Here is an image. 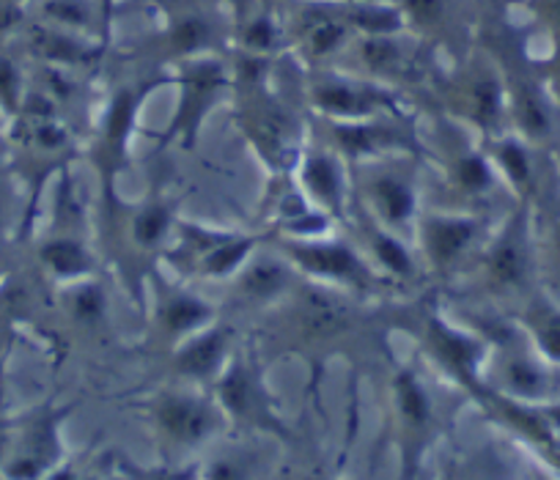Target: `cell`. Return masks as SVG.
Masks as SVG:
<instances>
[{"label": "cell", "mask_w": 560, "mask_h": 480, "mask_svg": "<svg viewBox=\"0 0 560 480\" xmlns=\"http://www.w3.org/2000/svg\"><path fill=\"white\" fill-rule=\"evenodd\" d=\"M530 330L538 349L549 363L560 365V311L552 305H538L530 313Z\"/></svg>", "instance_id": "obj_14"}, {"label": "cell", "mask_w": 560, "mask_h": 480, "mask_svg": "<svg viewBox=\"0 0 560 480\" xmlns=\"http://www.w3.org/2000/svg\"><path fill=\"white\" fill-rule=\"evenodd\" d=\"M371 201L390 225H404L415 212L412 187L396 176H380L371 182Z\"/></svg>", "instance_id": "obj_9"}, {"label": "cell", "mask_w": 560, "mask_h": 480, "mask_svg": "<svg viewBox=\"0 0 560 480\" xmlns=\"http://www.w3.org/2000/svg\"><path fill=\"white\" fill-rule=\"evenodd\" d=\"M374 256L380 258L382 264H385L387 269H390L393 274H407L409 269H412V261H409L407 250H404L401 245H398L393 236H376L374 239Z\"/></svg>", "instance_id": "obj_25"}, {"label": "cell", "mask_w": 560, "mask_h": 480, "mask_svg": "<svg viewBox=\"0 0 560 480\" xmlns=\"http://www.w3.org/2000/svg\"><path fill=\"white\" fill-rule=\"evenodd\" d=\"M207 480H242V469L234 461H229V458H220V461L209 467Z\"/></svg>", "instance_id": "obj_30"}, {"label": "cell", "mask_w": 560, "mask_h": 480, "mask_svg": "<svg viewBox=\"0 0 560 480\" xmlns=\"http://www.w3.org/2000/svg\"><path fill=\"white\" fill-rule=\"evenodd\" d=\"M393 390H396V407L404 425H407L409 434L420 436L429 429V423H432V401H429V393L423 390V385H420L412 371H401L396 376V382H393Z\"/></svg>", "instance_id": "obj_8"}, {"label": "cell", "mask_w": 560, "mask_h": 480, "mask_svg": "<svg viewBox=\"0 0 560 480\" xmlns=\"http://www.w3.org/2000/svg\"><path fill=\"white\" fill-rule=\"evenodd\" d=\"M245 45H247V50H253V52H267L269 47L275 45L272 23H269L267 17L256 20V23L245 31Z\"/></svg>", "instance_id": "obj_28"}, {"label": "cell", "mask_w": 560, "mask_h": 480, "mask_svg": "<svg viewBox=\"0 0 560 480\" xmlns=\"http://www.w3.org/2000/svg\"><path fill=\"white\" fill-rule=\"evenodd\" d=\"M401 17H409L418 25H434L445 12L443 0H401Z\"/></svg>", "instance_id": "obj_26"}, {"label": "cell", "mask_w": 560, "mask_h": 480, "mask_svg": "<svg viewBox=\"0 0 560 480\" xmlns=\"http://www.w3.org/2000/svg\"><path fill=\"white\" fill-rule=\"evenodd\" d=\"M498 163L503 168L505 179L516 187H525L530 182V156H527V149L520 143V140H503L498 149Z\"/></svg>", "instance_id": "obj_20"}, {"label": "cell", "mask_w": 560, "mask_h": 480, "mask_svg": "<svg viewBox=\"0 0 560 480\" xmlns=\"http://www.w3.org/2000/svg\"><path fill=\"white\" fill-rule=\"evenodd\" d=\"M530 7L533 12H536V17L541 20L560 42V0H530Z\"/></svg>", "instance_id": "obj_29"}, {"label": "cell", "mask_w": 560, "mask_h": 480, "mask_svg": "<svg viewBox=\"0 0 560 480\" xmlns=\"http://www.w3.org/2000/svg\"><path fill=\"white\" fill-rule=\"evenodd\" d=\"M253 239H220L214 242L212 250L203 256V274L209 278H223V274H231L247 256H250Z\"/></svg>", "instance_id": "obj_15"}, {"label": "cell", "mask_w": 560, "mask_h": 480, "mask_svg": "<svg viewBox=\"0 0 560 480\" xmlns=\"http://www.w3.org/2000/svg\"><path fill=\"white\" fill-rule=\"evenodd\" d=\"M154 420L160 431L176 445H198L207 440L218 425L214 409L207 401L192 396H165L154 407Z\"/></svg>", "instance_id": "obj_1"}, {"label": "cell", "mask_w": 560, "mask_h": 480, "mask_svg": "<svg viewBox=\"0 0 560 480\" xmlns=\"http://www.w3.org/2000/svg\"><path fill=\"white\" fill-rule=\"evenodd\" d=\"M45 480H78V475H74L69 467H63V469H56L52 475H47Z\"/></svg>", "instance_id": "obj_32"}, {"label": "cell", "mask_w": 560, "mask_h": 480, "mask_svg": "<svg viewBox=\"0 0 560 480\" xmlns=\"http://www.w3.org/2000/svg\"><path fill=\"white\" fill-rule=\"evenodd\" d=\"M478 223L467 218H434L427 225V250L432 261L451 264L470 247Z\"/></svg>", "instance_id": "obj_2"}, {"label": "cell", "mask_w": 560, "mask_h": 480, "mask_svg": "<svg viewBox=\"0 0 560 480\" xmlns=\"http://www.w3.org/2000/svg\"><path fill=\"white\" fill-rule=\"evenodd\" d=\"M225 349H229V336L223 330H207L192 338L176 358V368L192 379H207L214 376V371L223 365Z\"/></svg>", "instance_id": "obj_3"}, {"label": "cell", "mask_w": 560, "mask_h": 480, "mask_svg": "<svg viewBox=\"0 0 560 480\" xmlns=\"http://www.w3.org/2000/svg\"><path fill=\"white\" fill-rule=\"evenodd\" d=\"M85 480H96V478H85Z\"/></svg>", "instance_id": "obj_35"}, {"label": "cell", "mask_w": 560, "mask_h": 480, "mask_svg": "<svg viewBox=\"0 0 560 480\" xmlns=\"http://www.w3.org/2000/svg\"><path fill=\"white\" fill-rule=\"evenodd\" d=\"M360 58L369 69L374 72H393V69L401 67L404 52L398 47L396 34H382V36H365L360 42Z\"/></svg>", "instance_id": "obj_16"}, {"label": "cell", "mask_w": 560, "mask_h": 480, "mask_svg": "<svg viewBox=\"0 0 560 480\" xmlns=\"http://www.w3.org/2000/svg\"><path fill=\"white\" fill-rule=\"evenodd\" d=\"M552 423L558 425V429H560V407H555V409H552Z\"/></svg>", "instance_id": "obj_33"}, {"label": "cell", "mask_w": 560, "mask_h": 480, "mask_svg": "<svg viewBox=\"0 0 560 480\" xmlns=\"http://www.w3.org/2000/svg\"><path fill=\"white\" fill-rule=\"evenodd\" d=\"M102 300H105V296H102V291L96 289V285H85L78 294V300H74V316H78L80 321H96V318L102 316V307H105Z\"/></svg>", "instance_id": "obj_27"}, {"label": "cell", "mask_w": 560, "mask_h": 480, "mask_svg": "<svg viewBox=\"0 0 560 480\" xmlns=\"http://www.w3.org/2000/svg\"><path fill=\"white\" fill-rule=\"evenodd\" d=\"M530 269V256H527L525 231L520 225L509 229L498 247L489 256V274L498 285H522Z\"/></svg>", "instance_id": "obj_4"}, {"label": "cell", "mask_w": 560, "mask_h": 480, "mask_svg": "<svg viewBox=\"0 0 560 480\" xmlns=\"http://www.w3.org/2000/svg\"><path fill=\"white\" fill-rule=\"evenodd\" d=\"M209 316H212V311L198 296H174L165 305L163 321L171 336H187V332L198 330Z\"/></svg>", "instance_id": "obj_13"}, {"label": "cell", "mask_w": 560, "mask_h": 480, "mask_svg": "<svg viewBox=\"0 0 560 480\" xmlns=\"http://www.w3.org/2000/svg\"><path fill=\"white\" fill-rule=\"evenodd\" d=\"M305 185L330 209L341 203V174L330 156H311L305 163Z\"/></svg>", "instance_id": "obj_11"}, {"label": "cell", "mask_w": 560, "mask_h": 480, "mask_svg": "<svg viewBox=\"0 0 560 480\" xmlns=\"http://www.w3.org/2000/svg\"><path fill=\"white\" fill-rule=\"evenodd\" d=\"M347 34H349V25L343 23V20L322 17L311 25L305 42H308L311 56L322 58V56H332V52L347 42Z\"/></svg>", "instance_id": "obj_18"}, {"label": "cell", "mask_w": 560, "mask_h": 480, "mask_svg": "<svg viewBox=\"0 0 560 480\" xmlns=\"http://www.w3.org/2000/svg\"><path fill=\"white\" fill-rule=\"evenodd\" d=\"M347 3H369V0H347Z\"/></svg>", "instance_id": "obj_34"}, {"label": "cell", "mask_w": 560, "mask_h": 480, "mask_svg": "<svg viewBox=\"0 0 560 480\" xmlns=\"http://www.w3.org/2000/svg\"><path fill=\"white\" fill-rule=\"evenodd\" d=\"M503 102H505V89L503 80L492 72H483L472 80L470 85V105H472V116L478 118L481 124H494L503 113Z\"/></svg>", "instance_id": "obj_10"}, {"label": "cell", "mask_w": 560, "mask_h": 480, "mask_svg": "<svg viewBox=\"0 0 560 480\" xmlns=\"http://www.w3.org/2000/svg\"><path fill=\"white\" fill-rule=\"evenodd\" d=\"M242 285H245V291L250 296L264 300V296L278 294V291L287 285V274H283V269L280 267H275V264L258 261L247 269L245 278H242Z\"/></svg>", "instance_id": "obj_19"}, {"label": "cell", "mask_w": 560, "mask_h": 480, "mask_svg": "<svg viewBox=\"0 0 560 480\" xmlns=\"http://www.w3.org/2000/svg\"><path fill=\"white\" fill-rule=\"evenodd\" d=\"M45 12L50 14L56 23L69 25V28H83L89 25V7L83 0H47Z\"/></svg>", "instance_id": "obj_24"}, {"label": "cell", "mask_w": 560, "mask_h": 480, "mask_svg": "<svg viewBox=\"0 0 560 480\" xmlns=\"http://www.w3.org/2000/svg\"><path fill=\"white\" fill-rule=\"evenodd\" d=\"M343 321H347V313L332 296L311 294L305 300V325L319 332V336H330V332L341 330Z\"/></svg>", "instance_id": "obj_17"}, {"label": "cell", "mask_w": 560, "mask_h": 480, "mask_svg": "<svg viewBox=\"0 0 560 480\" xmlns=\"http://www.w3.org/2000/svg\"><path fill=\"white\" fill-rule=\"evenodd\" d=\"M505 385L520 398H541L547 396V371L530 358H514L505 365Z\"/></svg>", "instance_id": "obj_12"}, {"label": "cell", "mask_w": 560, "mask_h": 480, "mask_svg": "<svg viewBox=\"0 0 560 480\" xmlns=\"http://www.w3.org/2000/svg\"><path fill=\"white\" fill-rule=\"evenodd\" d=\"M456 179H459V185L467 192H483L492 187V168H489L487 160H481V156H465L456 165Z\"/></svg>", "instance_id": "obj_22"}, {"label": "cell", "mask_w": 560, "mask_h": 480, "mask_svg": "<svg viewBox=\"0 0 560 480\" xmlns=\"http://www.w3.org/2000/svg\"><path fill=\"white\" fill-rule=\"evenodd\" d=\"M308 480H319V478H308Z\"/></svg>", "instance_id": "obj_36"}, {"label": "cell", "mask_w": 560, "mask_h": 480, "mask_svg": "<svg viewBox=\"0 0 560 480\" xmlns=\"http://www.w3.org/2000/svg\"><path fill=\"white\" fill-rule=\"evenodd\" d=\"M165 231H168V212L160 207L140 212L138 220H135V239L140 245H154V242L163 239Z\"/></svg>", "instance_id": "obj_23"}, {"label": "cell", "mask_w": 560, "mask_h": 480, "mask_svg": "<svg viewBox=\"0 0 560 480\" xmlns=\"http://www.w3.org/2000/svg\"><path fill=\"white\" fill-rule=\"evenodd\" d=\"M547 80H549V91H552L555 99L560 102V42H558V47H555L552 58H549Z\"/></svg>", "instance_id": "obj_31"}, {"label": "cell", "mask_w": 560, "mask_h": 480, "mask_svg": "<svg viewBox=\"0 0 560 480\" xmlns=\"http://www.w3.org/2000/svg\"><path fill=\"white\" fill-rule=\"evenodd\" d=\"M429 332H432V343L434 349H438L440 358H443V363L448 365V368H454L462 379H470V376L476 374L478 360H481V347H478L472 338L445 327L440 318H432Z\"/></svg>", "instance_id": "obj_7"}, {"label": "cell", "mask_w": 560, "mask_h": 480, "mask_svg": "<svg viewBox=\"0 0 560 480\" xmlns=\"http://www.w3.org/2000/svg\"><path fill=\"white\" fill-rule=\"evenodd\" d=\"M45 261L56 269L58 274H83L89 269V256L80 245L74 242L61 239V242H52V245L45 247Z\"/></svg>", "instance_id": "obj_21"}, {"label": "cell", "mask_w": 560, "mask_h": 480, "mask_svg": "<svg viewBox=\"0 0 560 480\" xmlns=\"http://www.w3.org/2000/svg\"><path fill=\"white\" fill-rule=\"evenodd\" d=\"M314 99L322 110L336 113L343 118H360L369 116L376 110L380 99L371 91L358 89L352 83H343V80H325L314 89Z\"/></svg>", "instance_id": "obj_6"}, {"label": "cell", "mask_w": 560, "mask_h": 480, "mask_svg": "<svg viewBox=\"0 0 560 480\" xmlns=\"http://www.w3.org/2000/svg\"><path fill=\"white\" fill-rule=\"evenodd\" d=\"M292 256L303 264L308 272L325 274V278H343V280H360L363 278V267L352 250L341 245H300L292 247Z\"/></svg>", "instance_id": "obj_5"}]
</instances>
